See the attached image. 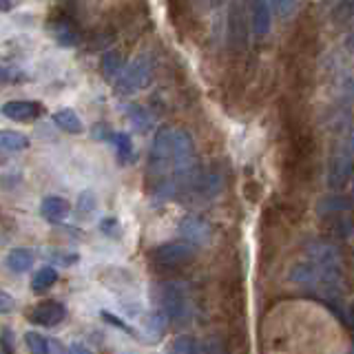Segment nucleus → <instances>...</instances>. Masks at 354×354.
I'll return each mask as SVG.
<instances>
[{"label":"nucleus","mask_w":354,"mask_h":354,"mask_svg":"<svg viewBox=\"0 0 354 354\" xmlns=\"http://www.w3.org/2000/svg\"><path fill=\"white\" fill-rule=\"evenodd\" d=\"M162 313L175 324H188L191 321V299H188L184 283H162Z\"/></svg>","instance_id":"nucleus-1"},{"label":"nucleus","mask_w":354,"mask_h":354,"mask_svg":"<svg viewBox=\"0 0 354 354\" xmlns=\"http://www.w3.org/2000/svg\"><path fill=\"white\" fill-rule=\"evenodd\" d=\"M151 80H153L151 58L149 55H138V58L127 66V71L122 69V73L118 75L115 88H118V93L129 95V93L140 91V88H144V86H149Z\"/></svg>","instance_id":"nucleus-2"},{"label":"nucleus","mask_w":354,"mask_h":354,"mask_svg":"<svg viewBox=\"0 0 354 354\" xmlns=\"http://www.w3.org/2000/svg\"><path fill=\"white\" fill-rule=\"evenodd\" d=\"M195 257V246L186 241H169L162 243L153 250V259L160 266H169V268H177V266H186Z\"/></svg>","instance_id":"nucleus-3"},{"label":"nucleus","mask_w":354,"mask_h":354,"mask_svg":"<svg viewBox=\"0 0 354 354\" xmlns=\"http://www.w3.org/2000/svg\"><path fill=\"white\" fill-rule=\"evenodd\" d=\"M180 237L191 246H204L213 237V228L199 215H186L180 221Z\"/></svg>","instance_id":"nucleus-4"},{"label":"nucleus","mask_w":354,"mask_h":354,"mask_svg":"<svg viewBox=\"0 0 354 354\" xmlns=\"http://www.w3.org/2000/svg\"><path fill=\"white\" fill-rule=\"evenodd\" d=\"M0 113L14 122H33L42 113V106L38 102H29V100H11L0 106Z\"/></svg>","instance_id":"nucleus-5"},{"label":"nucleus","mask_w":354,"mask_h":354,"mask_svg":"<svg viewBox=\"0 0 354 354\" xmlns=\"http://www.w3.org/2000/svg\"><path fill=\"white\" fill-rule=\"evenodd\" d=\"M64 317H66V308L60 301H42L29 315L33 324L40 326H58L60 321H64Z\"/></svg>","instance_id":"nucleus-6"},{"label":"nucleus","mask_w":354,"mask_h":354,"mask_svg":"<svg viewBox=\"0 0 354 354\" xmlns=\"http://www.w3.org/2000/svg\"><path fill=\"white\" fill-rule=\"evenodd\" d=\"M49 31L55 38V42L62 44V47H75L80 42V31L73 25L69 18H58L49 22Z\"/></svg>","instance_id":"nucleus-7"},{"label":"nucleus","mask_w":354,"mask_h":354,"mask_svg":"<svg viewBox=\"0 0 354 354\" xmlns=\"http://www.w3.org/2000/svg\"><path fill=\"white\" fill-rule=\"evenodd\" d=\"M69 213H71V204L60 195L44 197L40 204V215L47 221H62L69 217Z\"/></svg>","instance_id":"nucleus-8"},{"label":"nucleus","mask_w":354,"mask_h":354,"mask_svg":"<svg viewBox=\"0 0 354 354\" xmlns=\"http://www.w3.org/2000/svg\"><path fill=\"white\" fill-rule=\"evenodd\" d=\"M250 27L254 31V36H268L272 20H270V7L266 0H252V14H250Z\"/></svg>","instance_id":"nucleus-9"},{"label":"nucleus","mask_w":354,"mask_h":354,"mask_svg":"<svg viewBox=\"0 0 354 354\" xmlns=\"http://www.w3.org/2000/svg\"><path fill=\"white\" fill-rule=\"evenodd\" d=\"M53 120V124L66 131V133H73V136H80V133H84V124H82V120L80 115L75 113L73 109H60V111H55V113L51 115Z\"/></svg>","instance_id":"nucleus-10"},{"label":"nucleus","mask_w":354,"mask_h":354,"mask_svg":"<svg viewBox=\"0 0 354 354\" xmlns=\"http://www.w3.org/2000/svg\"><path fill=\"white\" fill-rule=\"evenodd\" d=\"M29 149V138L18 131H0V151L3 153H18Z\"/></svg>","instance_id":"nucleus-11"},{"label":"nucleus","mask_w":354,"mask_h":354,"mask_svg":"<svg viewBox=\"0 0 354 354\" xmlns=\"http://www.w3.org/2000/svg\"><path fill=\"white\" fill-rule=\"evenodd\" d=\"M7 266L14 272H27L33 266V252L27 248H16L7 254Z\"/></svg>","instance_id":"nucleus-12"},{"label":"nucleus","mask_w":354,"mask_h":354,"mask_svg":"<svg viewBox=\"0 0 354 354\" xmlns=\"http://www.w3.org/2000/svg\"><path fill=\"white\" fill-rule=\"evenodd\" d=\"M100 69H102L104 77H118L124 69V58L120 51H106L100 60Z\"/></svg>","instance_id":"nucleus-13"},{"label":"nucleus","mask_w":354,"mask_h":354,"mask_svg":"<svg viewBox=\"0 0 354 354\" xmlns=\"http://www.w3.org/2000/svg\"><path fill=\"white\" fill-rule=\"evenodd\" d=\"M127 115H129V120H131V124L136 127L138 131H142V133H144V131H149V129L153 127V115H151L144 106H138V104L127 106Z\"/></svg>","instance_id":"nucleus-14"},{"label":"nucleus","mask_w":354,"mask_h":354,"mask_svg":"<svg viewBox=\"0 0 354 354\" xmlns=\"http://www.w3.org/2000/svg\"><path fill=\"white\" fill-rule=\"evenodd\" d=\"M58 281V270L53 268V266H44V268H40L36 272V277H33V292H44V290H49V288Z\"/></svg>","instance_id":"nucleus-15"},{"label":"nucleus","mask_w":354,"mask_h":354,"mask_svg":"<svg viewBox=\"0 0 354 354\" xmlns=\"http://www.w3.org/2000/svg\"><path fill=\"white\" fill-rule=\"evenodd\" d=\"M350 180V158L346 160H335L332 162V171H330V186L332 188H341Z\"/></svg>","instance_id":"nucleus-16"},{"label":"nucleus","mask_w":354,"mask_h":354,"mask_svg":"<svg viewBox=\"0 0 354 354\" xmlns=\"http://www.w3.org/2000/svg\"><path fill=\"white\" fill-rule=\"evenodd\" d=\"M111 142L115 144L118 158L122 162L133 160V144H131V138L127 136V133H113V136H111Z\"/></svg>","instance_id":"nucleus-17"},{"label":"nucleus","mask_w":354,"mask_h":354,"mask_svg":"<svg viewBox=\"0 0 354 354\" xmlns=\"http://www.w3.org/2000/svg\"><path fill=\"white\" fill-rule=\"evenodd\" d=\"M47 339H49V337L40 335V332H33V330L25 332V343H27V348H29L31 352H36V354H47Z\"/></svg>","instance_id":"nucleus-18"},{"label":"nucleus","mask_w":354,"mask_h":354,"mask_svg":"<svg viewBox=\"0 0 354 354\" xmlns=\"http://www.w3.org/2000/svg\"><path fill=\"white\" fill-rule=\"evenodd\" d=\"M171 352H184V354H195L197 352V339L195 337H177L171 346Z\"/></svg>","instance_id":"nucleus-19"},{"label":"nucleus","mask_w":354,"mask_h":354,"mask_svg":"<svg viewBox=\"0 0 354 354\" xmlns=\"http://www.w3.org/2000/svg\"><path fill=\"white\" fill-rule=\"evenodd\" d=\"M166 321H169V317H166L162 310H158V313H153L149 317L147 326L151 328V332H153L155 337H160V335H164V332H166Z\"/></svg>","instance_id":"nucleus-20"},{"label":"nucleus","mask_w":354,"mask_h":354,"mask_svg":"<svg viewBox=\"0 0 354 354\" xmlns=\"http://www.w3.org/2000/svg\"><path fill=\"white\" fill-rule=\"evenodd\" d=\"M277 16H290L295 11V0H266Z\"/></svg>","instance_id":"nucleus-21"},{"label":"nucleus","mask_w":354,"mask_h":354,"mask_svg":"<svg viewBox=\"0 0 354 354\" xmlns=\"http://www.w3.org/2000/svg\"><path fill=\"white\" fill-rule=\"evenodd\" d=\"M100 228H102V232L109 237H120V232H122V228H120V224H118V219L115 217H104L102 221H100Z\"/></svg>","instance_id":"nucleus-22"},{"label":"nucleus","mask_w":354,"mask_h":354,"mask_svg":"<svg viewBox=\"0 0 354 354\" xmlns=\"http://www.w3.org/2000/svg\"><path fill=\"white\" fill-rule=\"evenodd\" d=\"M77 208H80V213H91L95 210V195L91 191H84L77 199Z\"/></svg>","instance_id":"nucleus-23"},{"label":"nucleus","mask_w":354,"mask_h":354,"mask_svg":"<svg viewBox=\"0 0 354 354\" xmlns=\"http://www.w3.org/2000/svg\"><path fill=\"white\" fill-rule=\"evenodd\" d=\"M16 310V299L9 292L0 290V315H11Z\"/></svg>","instance_id":"nucleus-24"},{"label":"nucleus","mask_w":354,"mask_h":354,"mask_svg":"<svg viewBox=\"0 0 354 354\" xmlns=\"http://www.w3.org/2000/svg\"><path fill=\"white\" fill-rule=\"evenodd\" d=\"M226 348L221 346L217 339H204L197 341V352H224Z\"/></svg>","instance_id":"nucleus-25"},{"label":"nucleus","mask_w":354,"mask_h":354,"mask_svg":"<svg viewBox=\"0 0 354 354\" xmlns=\"http://www.w3.org/2000/svg\"><path fill=\"white\" fill-rule=\"evenodd\" d=\"M102 319L106 321V324H111V326H115V328H120L122 332H129V335H136V332H133V328H131V326H127V324H122V319H118L115 315H109V313H102Z\"/></svg>","instance_id":"nucleus-26"},{"label":"nucleus","mask_w":354,"mask_h":354,"mask_svg":"<svg viewBox=\"0 0 354 354\" xmlns=\"http://www.w3.org/2000/svg\"><path fill=\"white\" fill-rule=\"evenodd\" d=\"M49 257L53 261H58V263H73V261H77L75 254H69V257H64V254H60V252H49Z\"/></svg>","instance_id":"nucleus-27"},{"label":"nucleus","mask_w":354,"mask_h":354,"mask_svg":"<svg viewBox=\"0 0 354 354\" xmlns=\"http://www.w3.org/2000/svg\"><path fill=\"white\" fill-rule=\"evenodd\" d=\"M66 350H69V352H91V348H88V346H82V343H77V341H73Z\"/></svg>","instance_id":"nucleus-28"},{"label":"nucleus","mask_w":354,"mask_h":354,"mask_svg":"<svg viewBox=\"0 0 354 354\" xmlns=\"http://www.w3.org/2000/svg\"><path fill=\"white\" fill-rule=\"evenodd\" d=\"M0 9H9V0H0Z\"/></svg>","instance_id":"nucleus-29"},{"label":"nucleus","mask_w":354,"mask_h":354,"mask_svg":"<svg viewBox=\"0 0 354 354\" xmlns=\"http://www.w3.org/2000/svg\"><path fill=\"white\" fill-rule=\"evenodd\" d=\"M224 0H210V5H221Z\"/></svg>","instance_id":"nucleus-30"}]
</instances>
